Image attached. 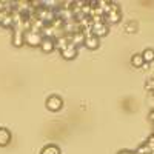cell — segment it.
Wrapping results in <instances>:
<instances>
[{"label":"cell","mask_w":154,"mask_h":154,"mask_svg":"<svg viewBox=\"0 0 154 154\" xmlns=\"http://www.w3.org/2000/svg\"><path fill=\"white\" fill-rule=\"evenodd\" d=\"M131 65H133L134 68H143V66H145V62H143L142 54H134V56L131 57Z\"/></svg>","instance_id":"cell-12"},{"label":"cell","mask_w":154,"mask_h":154,"mask_svg":"<svg viewBox=\"0 0 154 154\" xmlns=\"http://www.w3.org/2000/svg\"><path fill=\"white\" fill-rule=\"evenodd\" d=\"M142 57H143V62H145V63H151V62H154V49L146 48L143 53H142Z\"/></svg>","instance_id":"cell-14"},{"label":"cell","mask_w":154,"mask_h":154,"mask_svg":"<svg viewBox=\"0 0 154 154\" xmlns=\"http://www.w3.org/2000/svg\"><path fill=\"white\" fill-rule=\"evenodd\" d=\"M137 28H139V25H137L136 22H128V23L125 25V31H126L128 34H134V32L137 31Z\"/></svg>","instance_id":"cell-16"},{"label":"cell","mask_w":154,"mask_h":154,"mask_svg":"<svg viewBox=\"0 0 154 154\" xmlns=\"http://www.w3.org/2000/svg\"><path fill=\"white\" fill-rule=\"evenodd\" d=\"M85 46H86L88 49H97V48L100 46V38L96 37V35H93V34L86 35V38H85Z\"/></svg>","instance_id":"cell-9"},{"label":"cell","mask_w":154,"mask_h":154,"mask_svg":"<svg viewBox=\"0 0 154 154\" xmlns=\"http://www.w3.org/2000/svg\"><path fill=\"white\" fill-rule=\"evenodd\" d=\"M136 154H152V151H151V148H149L146 143H143V145H140V146L137 148Z\"/></svg>","instance_id":"cell-17"},{"label":"cell","mask_w":154,"mask_h":154,"mask_svg":"<svg viewBox=\"0 0 154 154\" xmlns=\"http://www.w3.org/2000/svg\"><path fill=\"white\" fill-rule=\"evenodd\" d=\"M11 142V131L8 128H0V146H6Z\"/></svg>","instance_id":"cell-10"},{"label":"cell","mask_w":154,"mask_h":154,"mask_svg":"<svg viewBox=\"0 0 154 154\" xmlns=\"http://www.w3.org/2000/svg\"><path fill=\"white\" fill-rule=\"evenodd\" d=\"M23 40L29 46H40L43 37H42L40 32H34V31L28 29V31H25V34H23Z\"/></svg>","instance_id":"cell-2"},{"label":"cell","mask_w":154,"mask_h":154,"mask_svg":"<svg viewBox=\"0 0 154 154\" xmlns=\"http://www.w3.org/2000/svg\"><path fill=\"white\" fill-rule=\"evenodd\" d=\"M149 120H151V122H154V109H151V111H149Z\"/></svg>","instance_id":"cell-19"},{"label":"cell","mask_w":154,"mask_h":154,"mask_svg":"<svg viewBox=\"0 0 154 154\" xmlns=\"http://www.w3.org/2000/svg\"><path fill=\"white\" fill-rule=\"evenodd\" d=\"M40 154H62V152H60V148H59L57 145L51 143V145H46V146L42 149Z\"/></svg>","instance_id":"cell-13"},{"label":"cell","mask_w":154,"mask_h":154,"mask_svg":"<svg viewBox=\"0 0 154 154\" xmlns=\"http://www.w3.org/2000/svg\"><path fill=\"white\" fill-rule=\"evenodd\" d=\"M85 38H86V35L82 31H77V32H74V34L69 35V43L77 48V46H80V45H85Z\"/></svg>","instance_id":"cell-7"},{"label":"cell","mask_w":154,"mask_h":154,"mask_svg":"<svg viewBox=\"0 0 154 154\" xmlns=\"http://www.w3.org/2000/svg\"><path fill=\"white\" fill-rule=\"evenodd\" d=\"M120 19H122V14H120L119 5L111 2V3H109V8H108V11H106V14L103 16L105 23H106V25H108V23H117V22H120Z\"/></svg>","instance_id":"cell-1"},{"label":"cell","mask_w":154,"mask_h":154,"mask_svg":"<svg viewBox=\"0 0 154 154\" xmlns=\"http://www.w3.org/2000/svg\"><path fill=\"white\" fill-rule=\"evenodd\" d=\"M2 26L3 28H12L14 26V20H12V16L11 14H6L2 20Z\"/></svg>","instance_id":"cell-15"},{"label":"cell","mask_w":154,"mask_h":154,"mask_svg":"<svg viewBox=\"0 0 154 154\" xmlns=\"http://www.w3.org/2000/svg\"><path fill=\"white\" fill-rule=\"evenodd\" d=\"M23 34H25V31H23L22 26H14V28H12V45L17 46V48H20V46L25 43Z\"/></svg>","instance_id":"cell-5"},{"label":"cell","mask_w":154,"mask_h":154,"mask_svg":"<svg viewBox=\"0 0 154 154\" xmlns=\"http://www.w3.org/2000/svg\"><path fill=\"white\" fill-rule=\"evenodd\" d=\"M68 45H69V35L62 34V35H59V37L56 38V48H57L59 51H63Z\"/></svg>","instance_id":"cell-11"},{"label":"cell","mask_w":154,"mask_h":154,"mask_svg":"<svg viewBox=\"0 0 154 154\" xmlns=\"http://www.w3.org/2000/svg\"><path fill=\"white\" fill-rule=\"evenodd\" d=\"M40 49L43 53H51V51L56 49V38L53 37H45L42 43H40Z\"/></svg>","instance_id":"cell-6"},{"label":"cell","mask_w":154,"mask_h":154,"mask_svg":"<svg viewBox=\"0 0 154 154\" xmlns=\"http://www.w3.org/2000/svg\"><path fill=\"white\" fill-rule=\"evenodd\" d=\"M119 154H136V152H133V151H128V149H123V151H120Z\"/></svg>","instance_id":"cell-21"},{"label":"cell","mask_w":154,"mask_h":154,"mask_svg":"<svg viewBox=\"0 0 154 154\" xmlns=\"http://www.w3.org/2000/svg\"><path fill=\"white\" fill-rule=\"evenodd\" d=\"M5 3H6V2H0V12L5 11Z\"/></svg>","instance_id":"cell-20"},{"label":"cell","mask_w":154,"mask_h":154,"mask_svg":"<svg viewBox=\"0 0 154 154\" xmlns=\"http://www.w3.org/2000/svg\"><path fill=\"white\" fill-rule=\"evenodd\" d=\"M91 34L96 35V37H103L108 34V25L103 22V20H100V22H94L93 23V26H91Z\"/></svg>","instance_id":"cell-4"},{"label":"cell","mask_w":154,"mask_h":154,"mask_svg":"<svg viewBox=\"0 0 154 154\" xmlns=\"http://www.w3.org/2000/svg\"><path fill=\"white\" fill-rule=\"evenodd\" d=\"M145 89L149 91V94H154V79H148L145 82Z\"/></svg>","instance_id":"cell-18"},{"label":"cell","mask_w":154,"mask_h":154,"mask_svg":"<svg viewBox=\"0 0 154 154\" xmlns=\"http://www.w3.org/2000/svg\"><path fill=\"white\" fill-rule=\"evenodd\" d=\"M46 108H48L49 111H53V112L60 111V109L63 108V100H62V97H60V96H56V94L49 96V97L46 99Z\"/></svg>","instance_id":"cell-3"},{"label":"cell","mask_w":154,"mask_h":154,"mask_svg":"<svg viewBox=\"0 0 154 154\" xmlns=\"http://www.w3.org/2000/svg\"><path fill=\"white\" fill-rule=\"evenodd\" d=\"M60 54H62V57L63 59H66V60H72V59H75L77 57V54H79V53H77V48L74 46V45H68L65 49H63V51H60Z\"/></svg>","instance_id":"cell-8"}]
</instances>
